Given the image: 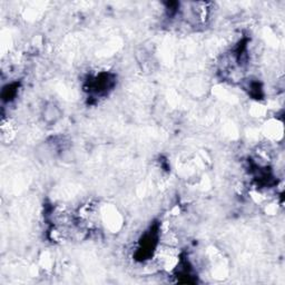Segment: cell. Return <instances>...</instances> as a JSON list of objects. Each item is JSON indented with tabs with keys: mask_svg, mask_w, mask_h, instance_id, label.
<instances>
[{
	"mask_svg": "<svg viewBox=\"0 0 285 285\" xmlns=\"http://www.w3.org/2000/svg\"><path fill=\"white\" fill-rule=\"evenodd\" d=\"M61 116H63V112H61L60 107L54 102L46 103L45 106L43 107V111H41L43 122L49 126L55 125L57 122H59Z\"/></svg>",
	"mask_w": 285,
	"mask_h": 285,
	"instance_id": "1",
	"label": "cell"
},
{
	"mask_svg": "<svg viewBox=\"0 0 285 285\" xmlns=\"http://www.w3.org/2000/svg\"><path fill=\"white\" fill-rule=\"evenodd\" d=\"M18 82H12V84H8L7 86H5L3 88V101L5 103H10L13 102L15 98H16L18 94Z\"/></svg>",
	"mask_w": 285,
	"mask_h": 285,
	"instance_id": "2",
	"label": "cell"
}]
</instances>
